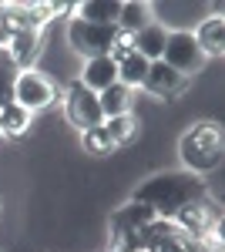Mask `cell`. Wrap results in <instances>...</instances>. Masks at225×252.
<instances>
[{"instance_id": "d6986e66", "label": "cell", "mask_w": 225, "mask_h": 252, "mask_svg": "<svg viewBox=\"0 0 225 252\" xmlns=\"http://www.w3.org/2000/svg\"><path fill=\"white\" fill-rule=\"evenodd\" d=\"M81 145H84L91 155H104V152H111V141H108V135H104L101 128H91V131H84V135H81Z\"/></svg>"}, {"instance_id": "ba28073f", "label": "cell", "mask_w": 225, "mask_h": 252, "mask_svg": "<svg viewBox=\"0 0 225 252\" xmlns=\"http://www.w3.org/2000/svg\"><path fill=\"white\" fill-rule=\"evenodd\" d=\"M81 84H84L88 91H94V94H101L104 88L118 84V64H114L108 54H104V58H91V61H84V71H81Z\"/></svg>"}, {"instance_id": "277c9868", "label": "cell", "mask_w": 225, "mask_h": 252, "mask_svg": "<svg viewBox=\"0 0 225 252\" xmlns=\"http://www.w3.org/2000/svg\"><path fill=\"white\" fill-rule=\"evenodd\" d=\"M158 215L151 212L148 205H141V202H128V205H121L118 212L111 215V232H114V246L118 249H125L131 239H138V232H145L151 222H155Z\"/></svg>"}, {"instance_id": "5b68a950", "label": "cell", "mask_w": 225, "mask_h": 252, "mask_svg": "<svg viewBox=\"0 0 225 252\" xmlns=\"http://www.w3.org/2000/svg\"><path fill=\"white\" fill-rule=\"evenodd\" d=\"M161 61L185 78V74L198 71V67L205 64V54L198 51V44H195V37H192L188 31H175V34H168V40H165Z\"/></svg>"}, {"instance_id": "ac0fdd59", "label": "cell", "mask_w": 225, "mask_h": 252, "mask_svg": "<svg viewBox=\"0 0 225 252\" xmlns=\"http://www.w3.org/2000/svg\"><path fill=\"white\" fill-rule=\"evenodd\" d=\"M134 118L131 115H118V118H104L101 121V131L108 135V141H111V148H118V145H128L134 138Z\"/></svg>"}, {"instance_id": "6da1fadb", "label": "cell", "mask_w": 225, "mask_h": 252, "mask_svg": "<svg viewBox=\"0 0 225 252\" xmlns=\"http://www.w3.org/2000/svg\"><path fill=\"white\" fill-rule=\"evenodd\" d=\"M202 198H205V182L192 172H161L134 192V202L148 205L158 219H175L185 205Z\"/></svg>"}, {"instance_id": "3957f363", "label": "cell", "mask_w": 225, "mask_h": 252, "mask_svg": "<svg viewBox=\"0 0 225 252\" xmlns=\"http://www.w3.org/2000/svg\"><path fill=\"white\" fill-rule=\"evenodd\" d=\"M118 34H121L118 27H101V24H88V20H77V17H71V24H67V40H71V47L88 61L111 54Z\"/></svg>"}, {"instance_id": "52a82bcc", "label": "cell", "mask_w": 225, "mask_h": 252, "mask_svg": "<svg viewBox=\"0 0 225 252\" xmlns=\"http://www.w3.org/2000/svg\"><path fill=\"white\" fill-rule=\"evenodd\" d=\"M54 101V84L37 71H20L14 78V104L24 111H40Z\"/></svg>"}, {"instance_id": "5bb4252c", "label": "cell", "mask_w": 225, "mask_h": 252, "mask_svg": "<svg viewBox=\"0 0 225 252\" xmlns=\"http://www.w3.org/2000/svg\"><path fill=\"white\" fill-rule=\"evenodd\" d=\"M97 104H101V115L104 118H118V115H128L131 108V91L125 84H111L97 94Z\"/></svg>"}, {"instance_id": "30bf717a", "label": "cell", "mask_w": 225, "mask_h": 252, "mask_svg": "<svg viewBox=\"0 0 225 252\" xmlns=\"http://www.w3.org/2000/svg\"><path fill=\"white\" fill-rule=\"evenodd\" d=\"M165 40H168V31H165L161 24L151 20L148 27H141L138 34H131V47H134V54H141V58L151 64V61H161Z\"/></svg>"}, {"instance_id": "8fae6325", "label": "cell", "mask_w": 225, "mask_h": 252, "mask_svg": "<svg viewBox=\"0 0 225 252\" xmlns=\"http://www.w3.org/2000/svg\"><path fill=\"white\" fill-rule=\"evenodd\" d=\"M195 44H198V51L205 54V58H219L225 51V20L222 17H208L198 24V31L192 34Z\"/></svg>"}, {"instance_id": "9a60e30c", "label": "cell", "mask_w": 225, "mask_h": 252, "mask_svg": "<svg viewBox=\"0 0 225 252\" xmlns=\"http://www.w3.org/2000/svg\"><path fill=\"white\" fill-rule=\"evenodd\" d=\"M151 24V7L148 3H121V14H118V31L121 34H138L141 27Z\"/></svg>"}, {"instance_id": "4fadbf2b", "label": "cell", "mask_w": 225, "mask_h": 252, "mask_svg": "<svg viewBox=\"0 0 225 252\" xmlns=\"http://www.w3.org/2000/svg\"><path fill=\"white\" fill-rule=\"evenodd\" d=\"M7 47H10V61H14V64H31L34 54H37V27L14 31L10 40H7Z\"/></svg>"}, {"instance_id": "44dd1931", "label": "cell", "mask_w": 225, "mask_h": 252, "mask_svg": "<svg viewBox=\"0 0 225 252\" xmlns=\"http://www.w3.org/2000/svg\"><path fill=\"white\" fill-rule=\"evenodd\" d=\"M10 40V17H7V7L0 3V47Z\"/></svg>"}, {"instance_id": "7c38bea8", "label": "cell", "mask_w": 225, "mask_h": 252, "mask_svg": "<svg viewBox=\"0 0 225 252\" xmlns=\"http://www.w3.org/2000/svg\"><path fill=\"white\" fill-rule=\"evenodd\" d=\"M118 14H121V3L118 0H84L77 3V20H88V24H101V27H118Z\"/></svg>"}, {"instance_id": "2e32d148", "label": "cell", "mask_w": 225, "mask_h": 252, "mask_svg": "<svg viewBox=\"0 0 225 252\" xmlns=\"http://www.w3.org/2000/svg\"><path fill=\"white\" fill-rule=\"evenodd\" d=\"M145 74H148V61L141 58V54H128V58L118 61V84H125L128 91L131 88H141L145 84Z\"/></svg>"}, {"instance_id": "8992f818", "label": "cell", "mask_w": 225, "mask_h": 252, "mask_svg": "<svg viewBox=\"0 0 225 252\" xmlns=\"http://www.w3.org/2000/svg\"><path fill=\"white\" fill-rule=\"evenodd\" d=\"M67 118H71V125L81 128V135L84 131H91V128H101V104H97V94L88 91L81 81H74L71 88H67Z\"/></svg>"}, {"instance_id": "ffe728a7", "label": "cell", "mask_w": 225, "mask_h": 252, "mask_svg": "<svg viewBox=\"0 0 225 252\" xmlns=\"http://www.w3.org/2000/svg\"><path fill=\"white\" fill-rule=\"evenodd\" d=\"M14 67L10 64H0V108H7L14 101Z\"/></svg>"}, {"instance_id": "e0dca14e", "label": "cell", "mask_w": 225, "mask_h": 252, "mask_svg": "<svg viewBox=\"0 0 225 252\" xmlns=\"http://www.w3.org/2000/svg\"><path fill=\"white\" fill-rule=\"evenodd\" d=\"M31 128V111H24L20 104H7V108H0V135L7 138H20L24 131Z\"/></svg>"}, {"instance_id": "9c48e42d", "label": "cell", "mask_w": 225, "mask_h": 252, "mask_svg": "<svg viewBox=\"0 0 225 252\" xmlns=\"http://www.w3.org/2000/svg\"><path fill=\"white\" fill-rule=\"evenodd\" d=\"M182 74L175 71V67H168L165 61H151L148 64V74H145V91H151V94H158V97H171L178 88H182Z\"/></svg>"}, {"instance_id": "7a4b0ae2", "label": "cell", "mask_w": 225, "mask_h": 252, "mask_svg": "<svg viewBox=\"0 0 225 252\" xmlns=\"http://www.w3.org/2000/svg\"><path fill=\"white\" fill-rule=\"evenodd\" d=\"M182 158H185L188 172L202 175L215 172L222 165V131L215 125H195L192 131L182 135Z\"/></svg>"}]
</instances>
